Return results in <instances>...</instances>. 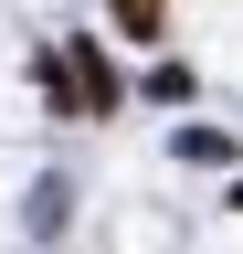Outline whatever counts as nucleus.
<instances>
[{
    "mask_svg": "<svg viewBox=\"0 0 243 254\" xmlns=\"http://www.w3.org/2000/svg\"><path fill=\"white\" fill-rule=\"evenodd\" d=\"M64 95H85L96 117L116 106V74H106V53H96V43H74V53H64Z\"/></svg>",
    "mask_w": 243,
    "mask_h": 254,
    "instance_id": "f257e3e1",
    "label": "nucleus"
},
{
    "mask_svg": "<svg viewBox=\"0 0 243 254\" xmlns=\"http://www.w3.org/2000/svg\"><path fill=\"white\" fill-rule=\"evenodd\" d=\"M233 201H243V180H233Z\"/></svg>",
    "mask_w": 243,
    "mask_h": 254,
    "instance_id": "7ed1b4c3",
    "label": "nucleus"
},
{
    "mask_svg": "<svg viewBox=\"0 0 243 254\" xmlns=\"http://www.w3.org/2000/svg\"><path fill=\"white\" fill-rule=\"evenodd\" d=\"M106 11H116L127 43H159V32H169V0H106Z\"/></svg>",
    "mask_w": 243,
    "mask_h": 254,
    "instance_id": "f03ea898",
    "label": "nucleus"
}]
</instances>
